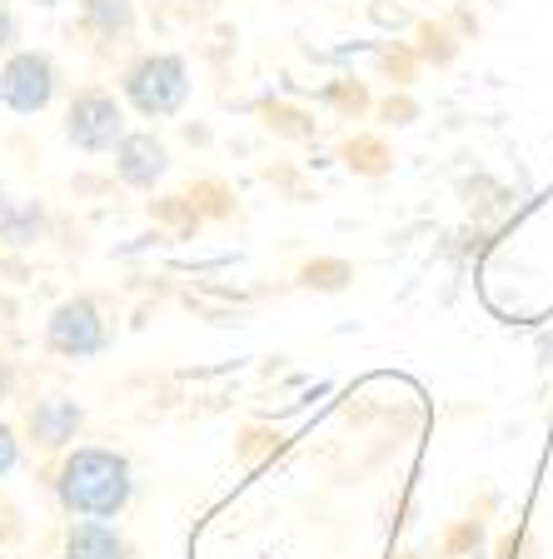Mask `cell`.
<instances>
[{
    "instance_id": "8",
    "label": "cell",
    "mask_w": 553,
    "mask_h": 559,
    "mask_svg": "<svg viewBox=\"0 0 553 559\" xmlns=\"http://www.w3.org/2000/svg\"><path fill=\"white\" fill-rule=\"evenodd\" d=\"M81 25L100 46H130L135 40V0H81Z\"/></svg>"
},
{
    "instance_id": "5",
    "label": "cell",
    "mask_w": 553,
    "mask_h": 559,
    "mask_svg": "<svg viewBox=\"0 0 553 559\" xmlns=\"http://www.w3.org/2000/svg\"><path fill=\"white\" fill-rule=\"evenodd\" d=\"M56 60L46 50H11L0 66V100L11 105L15 116H40L56 100Z\"/></svg>"
},
{
    "instance_id": "13",
    "label": "cell",
    "mask_w": 553,
    "mask_h": 559,
    "mask_svg": "<svg viewBox=\"0 0 553 559\" xmlns=\"http://www.w3.org/2000/svg\"><path fill=\"white\" fill-rule=\"evenodd\" d=\"M11 390H15V360L5 355V349H0V405L11 400Z\"/></svg>"
},
{
    "instance_id": "15",
    "label": "cell",
    "mask_w": 553,
    "mask_h": 559,
    "mask_svg": "<svg viewBox=\"0 0 553 559\" xmlns=\"http://www.w3.org/2000/svg\"><path fill=\"white\" fill-rule=\"evenodd\" d=\"M184 5H215V0H184Z\"/></svg>"
},
{
    "instance_id": "11",
    "label": "cell",
    "mask_w": 553,
    "mask_h": 559,
    "mask_svg": "<svg viewBox=\"0 0 553 559\" xmlns=\"http://www.w3.org/2000/svg\"><path fill=\"white\" fill-rule=\"evenodd\" d=\"M15 465H21V440H15V430L0 419V479L11 475Z\"/></svg>"
},
{
    "instance_id": "7",
    "label": "cell",
    "mask_w": 553,
    "mask_h": 559,
    "mask_svg": "<svg viewBox=\"0 0 553 559\" xmlns=\"http://www.w3.org/2000/svg\"><path fill=\"white\" fill-rule=\"evenodd\" d=\"M81 425H85V409H81V400H70V395L35 400L31 415H25V430H31V440L40 450H65L81 435Z\"/></svg>"
},
{
    "instance_id": "3",
    "label": "cell",
    "mask_w": 553,
    "mask_h": 559,
    "mask_svg": "<svg viewBox=\"0 0 553 559\" xmlns=\"http://www.w3.org/2000/svg\"><path fill=\"white\" fill-rule=\"evenodd\" d=\"M125 135H130V130H125V110H120V100L110 91L85 85V91L70 95V105H65V140L75 145V151L110 155Z\"/></svg>"
},
{
    "instance_id": "1",
    "label": "cell",
    "mask_w": 553,
    "mask_h": 559,
    "mask_svg": "<svg viewBox=\"0 0 553 559\" xmlns=\"http://www.w3.org/2000/svg\"><path fill=\"white\" fill-rule=\"evenodd\" d=\"M56 495L75 520H116L135 495V475L120 450L105 444H75L56 475Z\"/></svg>"
},
{
    "instance_id": "17",
    "label": "cell",
    "mask_w": 553,
    "mask_h": 559,
    "mask_svg": "<svg viewBox=\"0 0 553 559\" xmlns=\"http://www.w3.org/2000/svg\"><path fill=\"white\" fill-rule=\"evenodd\" d=\"M0 105H5V100H0Z\"/></svg>"
},
{
    "instance_id": "2",
    "label": "cell",
    "mask_w": 553,
    "mask_h": 559,
    "mask_svg": "<svg viewBox=\"0 0 553 559\" xmlns=\"http://www.w3.org/2000/svg\"><path fill=\"white\" fill-rule=\"evenodd\" d=\"M120 95L135 105L145 120H170L190 100V66L175 50H145L140 60H130L120 75Z\"/></svg>"
},
{
    "instance_id": "14",
    "label": "cell",
    "mask_w": 553,
    "mask_h": 559,
    "mask_svg": "<svg viewBox=\"0 0 553 559\" xmlns=\"http://www.w3.org/2000/svg\"><path fill=\"white\" fill-rule=\"evenodd\" d=\"M35 5H40V11H56V5H60V0H35Z\"/></svg>"
},
{
    "instance_id": "9",
    "label": "cell",
    "mask_w": 553,
    "mask_h": 559,
    "mask_svg": "<svg viewBox=\"0 0 553 559\" xmlns=\"http://www.w3.org/2000/svg\"><path fill=\"white\" fill-rule=\"evenodd\" d=\"M65 559H130V545L116 524L75 520L65 530Z\"/></svg>"
},
{
    "instance_id": "12",
    "label": "cell",
    "mask_w": 553,
    "mask_h": 559,
    "mask_svg": "<svg viewBox=\"0 0 553 559\" xmlns=\"http://www.w3.org/2000/svg\"><path fill=\"white\" fill-rule=\"evenodd\" d=\"M15 35H21V25H15V11L5 5V0H0V56H11Z\"/></svg>"
},
{
    "instance_id": "4",
    "label": "cell",
    "mask_w": 553,
    "mask_h": 559,
    "mask_svg": "<svg viewBox=\"0 0 553 559\" xmlns=\"http://www.w3.org/2000/svg\"><path fill=\"white\" fill-rule=\"evenodd\" d=\"M110 345V325L95 300L75 295V300H60L46 320V349L60 355V360H91Z\"/></svg>"
},
{
    "instance_id": "6",
    "label": "cell",
    "mask_w": 553,
    "mask_h": 559,
    "mask_svg": "<svg viewBox=\"0 0 553 559\" xmlns=\"http://www.w3.org/2000/svg\"><path fill=\"white\" fill-rule=\"evenodd\" d=\"M116 175H120V186H130V190H155L170 175L165 140L151 135V130H130L116 145Z\"/></svg>"
},
{
    "instance_id": "10",
    "label": "cell",
    "mask_w": 553,
    "mask_h": 559,
    "mask_svg": "<svg viewBox=\"0 0 553 559\" xmlns=\"http://www.w3.org/2000/svg\"><path fill=\"white\" fill-rule=\"evenodd\" d=\"M40 235H46V205L0 190V245H35Z\"/></svg>"
},
{
    "instance_id": "16",
    "label": "cell",
    "mask_w": 553,
    "mask_h": 559,
    "mask_svg": "<svg viewBox=\"0 0 553 559\" xmlns=\"http://www.w3.org/2000/svg\"><path fill=\"white\" fill-rule=\"evenodd\" d=\"M0 559H5V555H0Z\"/></svg>"
}]
</instances>
